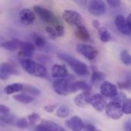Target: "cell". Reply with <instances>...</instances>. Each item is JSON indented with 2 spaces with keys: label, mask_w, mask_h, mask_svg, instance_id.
Returning <instances> with one entry per match:
<instances>
[{
  "label": "cell",
  "mask_w": 131,
  "mask_h": 131,
  "mask_svg": "<svg viewBox=\"0 0 131 131\" xmlns=\"http://www.w3.org/2000/svg\"><path fill=\"white\" fill-rule=\"evenodd\" d=\"M74 35L78 40L81 41H88L91 38V35L88 30L82 25L79 27H77V30L74 32Z\"/></svg>",
  "instance_id": "cell-21"
},
{
  "label": "cell",
  "mask_w": 131,
  "mask_h": 131,
  "mask_svg": "<svg viewBox=\"0 0 131 131\" xmlns=\"http://www.w3.org/2000/svg\"><path fill=\"white\" fill-rule=\"evenodd\" d=\"M93 25H94V27L96 28V29H99L101 27H100V25H101V24H100V22L97 21V20H94L93 21Z\"/></svg>",
  "instance_id": "cell-42"
},
{
  "label": "cell",
  "mask_w": 131,
  "mask_h": 131,
  "mask_svg": "<svg viewBox=\"0 0 131 131\" xmlns=\"http://www.w3.org/2000/svg\"><path fill=\"white\" fill-rule=\"evenodd\" d=\"M76 50L79 54L91 61L94 60L98 54V51L97 48L86 44H78L76 47Z\"/></svg>",
  "instance_id": "cell-7"
},
{
  "label": "cell",
  "mask_w": 131,
  "mask_h": 131,
  "mask_svg": "<svg viewBox=\"0 0 131 131\" xmlns=\"http://www.w3.org/2000/svg\"><path fill=\"white\" fill-rule=\"evenodd\" d=\"M107 115L113 120H119L123 116L121 104L118 101H113L107 104L105 107Z\"/></svg>",
  "instance_id": "cell-4"
},
{
  "label": "cell",
  "mask_w": 131,
  "mask_h": 131,
  "mask_svg": "<svg viewBox=\"0 0 131 131\" xmlns=\"http://www.w3.org/2000/svg\"><path fill=\"white\" fill-rule=\"evenodd\" d=\"M121 109L123 114H130L131 113V105H130V99L126 98L122 104H121Z\"/></svg>",
  "instance_id": "cell-31"
},
{
  "label": "cell",
  "mask_w": 131,
  "mask_h": 131,
  "mask_svg": "<svg viewBox=\"0 0 131 131\" xmlns=\"http://www.w3.org/2000/svg\"><path fill=\"white\" fill-rule=\"evenodd\" d=\"M106 78V75L104 73L99 71H94L91 74V83L92 84H97L100 81H104Z\"/></svg>",
  "instance_id": "cell-26"
},
{
  "label": "cell",
  "mask_w": 131,
  "mask_h": 131,
  "mask_svg": "<svg viewBox=\"0 0 131 131\" xmlns=\"http://www.w3.org/2000/svg\"><path fill=\"white\" fill-rule=\"evenodd\" d=\"M19 18L21 22L25 25H30L35 20V15L31 9L23 8L19 12Z\"/></svg>",
  "instance_id": "cell-13"
},
{
  "label": "cell",
  "mask_w": 131,
  "mask_h": 131,
  "mask_svg": "<svg viewBox=\"0 0 131 131\" xmlns=\"http://www.w3.org/2000/svg\"><path fill=\"white\" fill-rule=\"evenodd\" d=\"M22 91L29 93L33 95H40V94H41V91L38 88H37L36 87L31 86V85H24Z\"/></svg>",
  "instance_id": "cell-30"
},
{
  "label": "cell",
  "mask_w": 131,
  "mask_h": 131,
  "mask_svg": "<svg viewBox=\"0 0 131 131\" xmlns=\"http://www.w3.org/2000/svg\"><path fill=\"white\" fill-rule=\"evenodd\" d=\"M107 4L113 7V8H117V7H119L121 5V1H118V0H107Z\"/></svg>",
  "instance_id": "cell-37"
},
{
  "label": "cell",
  "mask_w": 131,
  "mask_h": 131,
  "mask_svg": "<svg viewBox=\"0 0 131 131\" xmlns=\"http://www.w3.org/2000/svg\"><path fill=\"white\" fill-rule=\"evenodd\" d=\"M89 104H91V105L98 112H102L107 105V101L105 100V98L99 94H94V96L91 97V99L89 101Z\"/></svg>",
  "instance_id": "cell-12"
},
{
  "label": "cell",
  "mask_w": 131,
  "mask_h": 131,
  "mask_svg": "<svg viewBox=\"0 0 131 131\" xmlns=\"http://www.w3.org/2000/svg\"><path fill=\"white\" fill-rule=\"evenodd\" d=\"M91 97V95L89 92L81 93L75 97L74 103L79 107H85L88 105V104H89Z\"/></svg>",
  "instance_id": "cell-20"
},
{
  "label": "cell",
  "mask_w": 131,
  "mask_h": 131,
  "mask_svg": "<svg viewBox=\"0 0 131 131\" xmlns=\"http://www.w3.org/2000/svg\"><path fill=\"white\" fill-rule=\"evenodd\" d=\"M24 84H20V83H14L7 85L4 88V92L6 94H13L15 93H18L20 91H22Z\"/></svg>",
  "instance_id": "cell-22"
},
{
  "label": "cell",
  "mask_w": 131,
  "mask_h": 131,
  "mask_svg": "<svg viewBox=\"0 0 131 131\" xmlns=\"http://www.w3.org/2000/svg\"><path fill=\"white\" fill-rule=\"evenodd\" d=\"M100 91H101V95H102L104 97L113 98L118 93L117 87L115 84L107 81L102 83V84L100 87Z\"/></svg>",
  "instance_id": "cell-10"
},
{
  "label": "cell",
  "mask_w": 131,
  "mask_h": 131,
  "mask_svg": "<svg viewBox=\"0 0 131 131\" xmlns=\"http://www.w3.org/2000/svg\"><path fill=\"white\" fill-rule=\"evenodd\" d=\"M13 99L22 104H29L34 101V97L32 96L26 94H19L13 95Z\"/></svg>",
  "instance_id": "cell-24"
},
{
  "label": "cell",
  "mask_w": 131,
  "mask_h": 131,
  "mask_svg": "<svg viewBox=\"0 0 131 131\" xmlns=\"http://www.w3.org/2000/svg\"><path fill=\"white\" fill-rule=\"evenodd\" d=\"M15 118L13 115L9 114H0V122L5 124H14Z\"/></svg>",
  "instance_id": "cell-28"
},
{
  "label": "cell",
  "mask_w": 131,
  "mask_h": 131,
  "mask_svg": "<svg viewBox=\"0 0 131 131\" xmlns=\"http://www.w3.org/2000/svg\"><path fill=\"white\" fill-rule=\"evenodd\" d=\"M126 21L127 23V25H129V27H131V15H128L127 18H126Z\"/></svg>",
  "instance_id": "cell-43"
},
{
  "label": "cell",
  "mask_w": 131,
  "mask_h": 131,
  "mask_svg": "<svg viewBox=\"0 0 131 131\" xmlns=\"http://www.w3.org/2000/svg\"><path fill=\"white\" fill-rule=\"evenodd\" d=\"M18 71L10 63L3 62L0 64V79L7 80L12 75H18Z\"/></svg>",
  "instance_id": "cell-9"
},
{
  "label": "cell",
  "mask_w": 131,
  "mask_h": 131,
  "mask_svg": "<svg viewBox=\"0 0 131 131\" xmlns=\"http://www.w3.org/2000/svg\"><path fill=\"white\" fill-rule=\"evenodd\" d=\"M84 128L85 129V131H102L101 130L97 129L94 125L91 124H87Z\"/></svg>",
  "instance_id": "cell-36"
},
{
  "label": "cell",
  "mask_w": 131,
  "mask_h": 131,
  "mask_svg": "<svg viewBox=\"0 0 131 131\" xmlns=\"http://www.w3.org/2000/svg\"><path fill=\"white\" fill-rule=\"evenodd\" d=\"M14 124L20 128V129H25L26 127H28L29 124L28 122V120L25 117H22V118H18V119H15V121L14 123Z\"/></svg>",
  "instance_id": "cell-32"
},
{
  "label": "cell",
  "mask_w": 131,
  "mask_h": 131,
  "mask_svg": "<svg viewBox=\"0 0 131 131\" xmlns=\"http://www.w3.org/2000/svg\"><path fill=\"white\" fill-rule=\"evenodd\" d=\"M32 38H33L34 42H35V45L37 47H38L39 48H43L45 47L46 41H45V38H43L41 35L34 33L32 35Z\"/></svg>",
  "instance_id": "cell-27"
},
{
  "label": "cell",
  "mask_w": 131,
  "mask_h": 131,
  "mask_svg": "<svg viewBox=\"0 0 131 131\" xmlns=\"http://www.w3.org/2000/svg\"><path fill=\"white\" fill-rule=\"evenodd\" d=\"M120 57H121V60L123 64H124L126 65H130V64L131 57L129 51L127 50H123L121 52Z\"/></svg>",
  "instance_id": "cell-29"
},
{
  "label": "cell",
  "mask_w": 131,
  "mask_h": 131,
  "mask_svg": "<svg viewBox=\"0 0 131 131\" xmlns=\"http://www.w3.org/2000/svg\"><path fill=\"white\" fill-rule=\"evenodd\" d=\"M88 11L94 16H101L107 12V5L104 1L93 0L88 2Z\"/></svg>",
  "instance_id": "cell-5"
},
{
  "label": "cell",
  "mask_w": 131,
  "mask_h": 131,
  "mask_svg": "<svg viewBox=\"0 0 131 131\" xmlns=\"http://www.w3.org/2000/svg\"><path fill=\"white\" fill-rule=\"evenodd\" d=\"M20 51H19V55L22 56V57H31L35 48V45L31 43V42H25V41H20V48H19Z\"/></svg>",
  "instance_id": "cell-18"
},
{
  "label": "cell",
  "mask_w": 131,
  "mask_h": 131,
  "mask_svg": "<svg viewBox=\"0 0 131 131\" xmlns=\"http://www.w3.org/2000/svg\"><path fill=\"white\" fill-rule=\"evenodd\" d=\"M37 131H41V130H37Z\"/></svg>",
  "instance_id": "cell-44"
},
{
  "label": "cell",
  "mask_w": 131,
  "mask_h": 131,
  "mask_svg": "<svg viewBox=\"0 0 131 131\" xmlns=\"http://www.w3.org/2000/svg\"><path fill=\"white\" fill-rule=\"evenodd\" d=\"M45 31L47 32V34L48 35L49 38L52 40H55L57 38H58V34L55 31V29L53 28V27H51V26H47L45 28Z\"/></svg>",
  "instance_id": "cell-34"
},
{
  "label": "cell",
  "mask_w": 131,
  "mask_h": 131,
  "mask_svg": "<svg viewBox=\"0 0 131 131\" xmlns=\"http://www.w3.org/2000/svg\"><path fill=\"white\" fill-rule=\"evenodd\" d=\"M34 12L38 15V16L40 18V19L46 23L48 24H52V25H58L59 24V21L58 19V18L55 16V15L49 11L48 9L41 7L40 5H35L33 8Z\"/></svg>",
  "instance_id": "cell-3"
},
{
  "label": "cell",
  "mask_w": 131,
  "mask_h": 131,
  "mask_svg": "<svg viewBox=\"0 0 131 131\" xmlns=\"http://www.w3.org/2000/svg\"><path fill=\"white\" fill-rule=\"evenodd\" d=\"M20 63L24 70L32 76L38 78H44L48 73L47 69L44 65L31 59L24 58L21 60Z\"/></svg>",
  "instance_id": "cell-2"
},
{
  "label": "cell",
  "mask_w": 131,
  "mask_h": 131,
  "mask_svg": "<svg viewBox=\"0 0 131 131\" xmlns=\"http://www.w3.org/2000/svg\"><path fill=\"white\" fill-rule=\"evenodd\" d=\"M51 75L55 78H63L68 75V71L64 64H55L51 68Z\"/></svg>",
  "instance_id": "cell-19"
},
{
  "label": "cell",
  "mask_w": 131,
  "mask_h": 131,
  "mask_svg": "<svg viewBox=\"0 0 131 131\" xmlns=\"http://www.w3.org/2000/svg\"><path fill=\"white\" fill-rule=\"evenodd\" d=\"M91 89L92 87L83 81H78L70 84V94H73L79 91H83L84 92H90Z\"/></svg>",
  "instance_id": "cell-16"
},
{
  "label": "cell",
  "mask_w": 131,
  "mask_h": 131,
  "mask_svg": "<svg viewBox=\"0 0 131 131\" xmlns=\"http://www.w3.org/2000/svg\"><path fill=\"white\" fill-rule=\"evenodd\" d=\"M70 82L64 78H58L53 84V88L55 93L61 96H66L70 94Z\"/></svg>",
  "instance_id": "cell-6"
},
{
  "label": "cell",
  "mask_w": 131,
  "mask_h": 131,
  "mask_svg": "<svg viewBox=\"0 0 131 131\" xmlns=\"http://www.w3.org/2000/svg\"><path fill=\"white\" fill-rule=\"evenodd\" d=\"M36 129L41 131H66L61 126L50 121H42Z\"/></svg>",
  "instance_id": "cell-15"
},
{
  "label": "cell",
  "mask_w": 131,
  "mask_h": 131,
  "mask_svg": "<svg viewBox=\"0 0 131 131\" xmlns=\"http://www.w3.org/2000/svg\"><path fill=\"white\" fill-rule=\"evenodd\" d=\"M57 108V105L56 104H54V105H47L44 107L45 111L47 112V113H52L54 111V110Z\"/></svg>",
  "instance_id": "cell-39"
},
{
  "label": "cell",
  "mask_w": 131,
  "mask_h": 131,
  "mask_svg": "<svg viewBox=\"0 0 131 131\" xmlns=\"http://www.w3.org/2000/svg\"><path fill=\"white\" fill-rule=\"evenodd\" d=\"M54 29H55V31H56L58 37H61V36L64 35V28L63 25L58 24V25H55Z\"/></svg>",
  "instance_id": "cell-35"
},
{
  "label": "cell",
  "mask_w": 131,
  "mask_h": 131,
  "mask_svg": "<svg viewBox=\"0 0 131 131\" xmlns=\"http://www.w3.org/2000/svg\"><path fill=\"white\" fill-rule=\"evenodd\" d=\"M39 119H40V115L37 113H32L29 114L27 118L28 124L31 125H34L35 124H36Z\"/></svg>",
  "instance_id": "cell-33"
},
{
  "label": "cell",
  "mask_w": 131,
  "mask_h": 131,
  "mask_svg": "<svg viewBox=\"0 0 131 131\" xmlns=\"http://www.w3.org/2000/svg\"><path fill=\"white\" fill-rule=\"evenodd\" d=\"M9 111L10 109L8 107L0 104V114H9Z\"/></svg>",
  "instance_id": "cell-40"
},
{
  "label": "cell",
  "mask_w": 131,
  "mask_h": 131,
  "mask_svg": "<svg viewBox=\"0 0 131 131\" xmlns=\"http://www.w3.org/2000/svg\"><path fill=\"white\" fill-rule=\"evenodd\" d=\"M115 25H116L117 28L121 34L125 35H130V27H129V25H127L126 21V18L123 15H119L115 18Z\"/></svg>",
  "instance_id": "cell-14"
},
{
  "label": "cell",
  "mask_w": 131,
  "mask_h": 131,
  "mask_svg": "<svg viewBox=\"0 0 131 131\" xmlns=\"http://www.w3.org/2000/svg\"><path fill=\"white\" fill-rule=\"evenodd\" d=\"M63 18L66 22L72 26L79 27L81 25V15L74 10H64L63 12Z\"/></svg>",
  "instance_id": "cell-8"
},
{
  "label": "cell",
  "mask_w": 131,
  "mask_h": 131,
  "mask_svg": "<svg viewBox=\"0 0 131 131\" xmlns=\"http://www.w3.org/2000/svg\"><path fill=\"white\" fill-rule=\"evenodd\" d=\"M20 40L17 38H12L10 40L5 39L0 36V48H5L9 51H15L20 48Z\"/></svg>",
  "instance_id": "cell-11"
},
{
  "label": "cell",
  "mask_w": 131,
  "mask_h": 131,
  "mask_svg": "<svg viewBox=\"0 0 131 131\" xmlns=\"http://www.w3.org/2000/svg\"><path fill=\"white\" fill-rule=\"evenodd\" d=\"M66 125L72 131H81L84 127L83 121L78 116H74L71 117L66 121Z\"/></svg>",
  "instance_id": "cell-17"
},
{
  "label": "cell",
  "mask_w": 131,
  "mask_h": 131,
  "mask_svg": "<svg viewBox=\"0 0 131 131\" xmlns=\"http://www.w3.org/2000/svg\"><path fill=\"white\" fill-rule=\"evenodd\" d=\"M124 129L126 131H131V124L130 121H127L124 124Z\"/></svg>",
  "instance_id": "cell-41"
},
{
  "label": "cell",
  "mask_w": 131,
  "mask_h": 131,
  "mask_svg": "<svg viewBox=\"0 0 131 131\" xmlns=\"http://www.w3.org/2000/svg\"><path fill=\"white\" fill-rule=\"evenodd\" d=\"M98 35L99 38L103 42H108L113 38L112 35L105 27H101L98 29Z\"/></svg>",
  "instance_id": "cell-23"
},
{
  "label": "cell",
  "mask_w": 131,
  "mask_h": 131,
  "mask_svg": "<svg viewBox=\"0 0 131 131\" xmlns=\"http://www.w3.org/2000/svg\"><path fill=\"white\" fill-rule=\"evenodd\" d=\"M58 57L65 61L67 64H69V66L73 69V71L78 75H81V76H85L88 75L89 74V70H88V65L79 61L78 59L72 57L70 54H68L66 53H63V52H58Z\"/></svg>",
  "instance_id": "cell-1"
},
{
  "label": "cell",
  "mask_w": 131,
  "mask_h": 131,
  "mask_svg": "<svg viewBox=\"0 0 131 131\" xmlns=\"http://www.w3.org/2000/svg\"><path fill=\"white\" fill-rule=\"evenodd\" d=\"M118 84H119L120 88H123V89H127V90H129L130 88V80H127L125 82L119 83Z\"/></svg>",
  "instance_id": "cell-38"
},
{
  "label": "cell",
  "mask_w": 131,
  "mask_h": 131,
  "mask_svg": "<svg viewBox=\"0 0 131 131\" xmlns=\"http://www.w3.org/2000/svg\"><path fill=\"white\" fill-rule=\"evenodd\" d=\"M69 114H70V108L66 104H62L57 109V116L60 118L68 117Z\"/></svg>",
  "instance_id": "cell-25"
}]
</instances>
